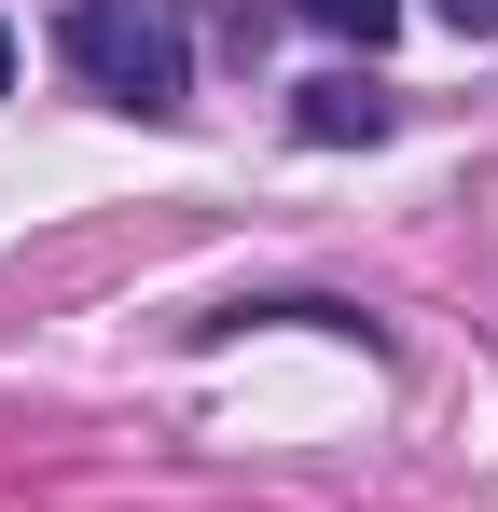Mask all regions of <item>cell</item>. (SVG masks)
Wrapping results in <instances>:
<instances>
[{"label":"cell","mask_w":498,"mask_h":512,"mask_svg":"<svg viewBox=\"0 0 498 512\" xmlns=\"http://www.w3.org/2000/svg\"><path fill=\"white\" fill-rule=\"evenodd\" d=\"M56 56H70L83 97H111V111H180V97H194V42H180L166 0H70V14H56Z\"/></svg>","instance_id":"cell-1"},{"label":"cell","mask_w":498,"mask_h":512,"mask_svg":"<svg viewBox=\"0 0 498 512\" xmlns=\"http://www.w3.org/2000/svg\"><path fill=\"white\" fill-rule=\"evenodd\" d=\"M291 125L319 139V153H346V139H388V84H360V70H332V84L291 97Z\"/></svg>","instance_id":"cell-2"},{"label":"cell","mask_w":498,"mask_h":512,"mask_svg":"<svg viewBox=\"0 0 498 512\" xmlns=\"http://www.w3.org/2000/svg\"><path fill=\"white\" fill-rule=\"evenodd\" d=\"M291 14H305V28H332V42H360V56L402 28V0H291Z\"/></svg>","instance_id":"cell-3"},{"label":"cell","mask_w":498,"mask_h":512,"mask_svg":"<svg viewBox=\"0 0 498 512\" xmlns=\"http://www.w3.org/2000/svg\"><path fill=\"white\" fill-rule=\"evenodd\" d=\"M429 14H443L457 42H498V0H429Z\"/></svg>","instance_id":"cell-4"},{"label":"cell","mask_w":498,"mask_h":512,"mask_svg":"<svg viewBox=\"0 0 498 512\" xmlns=\"http://www.w3.org/2000/svg\"><path fill=\"white\" fill-rule=\"evenodd\" d=\"M0 97H14V28H0Z\"/></svg>","instance_id":"cell-5"}]
</instances>
